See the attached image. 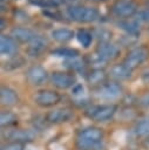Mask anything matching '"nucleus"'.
Segmentation results:
<instances>
[{"instance_id": "obj_26", "label": "nucleus", "mask_w": 149, "mask_h": 150, "mask_svg": "<svg viewBox=\"0 0 149 150\" xmlns=\"http://www.w3.org/2000/svg\"><path fill=\"white\" fill-rule=\"evenodd\" d=\"M32 4L40 6V7H45V8H49V7H54L56 5L60 4V0H29Z\"/></svg>"}, {"instance_id": "obj_11", "label": "nucleus", "mask_w": 149, "mask_h": 150, "mask_svg": "<svg viewBox=\"0 0 149 150\" xmlns=\"http://www.w3.org/2000/svg\"><path fill=\"white\" fill-rule=\"evenodd\" d=\"M47 71L41 66H33L27 71V80L34 86H40L47 80Z\"/></svg>"}, {"instance_id": "obj_1", "label": "nucleus", "mask_w": 149, "mask_h": 150, "mask_svg": "<svg viewBox=\"0 0 149 150\" xmlns=\"http://www.w3.org/2000/svg\"><path fill=\"white\" fill-rule=\"evenodd\" d=\"M102 130L95 127H89L79 132L76 145L80 150H102Z\"/></svg>"}, {"instance_id": "obj_2", "label": "nucleus", "mask_w": 149, "mask_h": 150, "mask_svg": "<svg viewBox=\"0 0 149 150\" xmlns=\"http://www.w3.org/2000/svg\"><path fill=\"white\" fill-rule=\"evenodd\" d=\"M67 15L77 22H92L99 18V12L93 7L73 6L67 9Z\"/></svg>"}, {"instance_id": "obj_30", "label": "nucleus", "mask_w": 149, "mask_h": 150, "mask_svg": "<svg viewBox=\"0 0 149 150\" xmlns=\"http://www.w3.org/2000/svg\"><path fill=\"white\" fill-rule=\"evenodd\" d=\"M43 14H46L47 16H49V18H52V19H55V20H61L60 18V14L57 13V12H53L52 9H46V11H43Z\"/></svg>"}, {"instance_id": "obj_34", "label": "nucleus", "mask_w": 149, "mask_h": 150, "mask_svg": "<svg viewBox=\"0 0 149 150\" xmlns=\"http://www.w3.org/2000/svg\"><path fill=\"white\" fill-rule=\"evenodd\" d=\"M9 0H1V4H4V2H8Z\"/></svg>"}, {"instance_id": "obj_12", "label": "nucleus", "mask_w": 149, "mask_h": 150, "mask_svg": "<svg viewBox=\"0 0 149 150\" xmlns=\"http://www.w3.org/2000/svg\"><path fill=\"white\" fill-rule=\"evenodd\" d=\"M18 49L16 42L13 38L7 35H1L0 38V53L2 56H12Z\"/></svg>"}, {"instance_id": "obj_28", "label": "nucleus", "mask_w": 149, "mask_h": 150, "mask_svg": "<svg viewBox=\"0 0 149 150\" xmlns=\"http://www.w3.org/2000/svg\"><path fill=\"white\" fill-rule=\"evenodd\" d=\"M72 95L75 97H82L84 95V87L81 83H76L72 88Z\"/></svg>"}, {"instance_id": "obj_8", "label": "nucleus", "mask_w": 149, "mask_h": 150, "mask_svg": "<svg viewBox=\"0 0 149 150\" xmlns=\"http://www.w3.org/2000/svg\"><path fill=\"white\" fill-rule=\"evenodd\" d=\"M50 81L53 86L60 89H67V88H73L76 83L75 75L68 74V73H61V71H55L50 76Z\"/></svg>"}, {"instance_id": "obj_9", "label": "nucleus", "mask_w": 149, "mask_h": 150, "mask_svg": "<svg viewBox=\"0 0 149 150\" xmlns=\"http://www.w3.org/2000/svg\"><path fill=\"white\" fill-rule=\"evenodd\" d=\"M74 116V112L68 109V108H59V109H54V110H50L47 116H46V120L47 122L49 123H65V122H68L73 118Z\"/></svg>"}, {"instance_id": "obj_33", "label": "nucleus", "mask_w": 149, "mask_h": 150, "mask_svg": "<svg viewBox=\"0 0 149 150\" xmlns=\"http://www.w3.org/2000/svg\"><path fill=\"white\" fill-rule=\"evenodd\" d=\"M144 146H145V148L149 150V137L145 139V142H144Z\"/></svg>"}, {"instance_id": "obj_21", "label": "nucleus", "mask_w": 149, "mask_h": 150, "mask_svg": "<svg viewBox=\"0 0 149 150\" xmlns=\"http://www.w3.org/2000/svg\"><path fill=\"white\" fill-rule=\"evenodd\" d=\"M76 40L83 48H88L93 41V34L86 29H80L76 33Z\"/></svg>"}, {"instance_id": "obj_25", "label": "nucleus", "mask_w": 149, "mask_h": 150, "mask_svg": "<svg viewBox=\"0 0 149 150\" xmlns=\"http://www.w3.org/2000/svg\"><path fill=\"white\" fill-rule=\"evenodd\" d=\"M66 67L73 69V70H81L83 69V63L79 57H74V59H68L65 61Z\"/></svg>"}, {"instance_id": "obj_24", "label": "nucleus", "mask_w": 149, "mask_h": 150, "mask_svg": "<svg viewBox=\"0 0 149 150\" xmlns=\"http://www.w3.org/2000/svg\"><path fill=\"white\" fill-rule=\"evenodd\" d=\"M104 77H106V74H104V71L103 70H101V69H95V70H93L89 75H88V81L90 82V83H94V84H96V83H101L103 80H104Z\"/></svg>"}, {"instance_id": "obj_17", "label": "nucleus", "mask_w": 149, "mask_h": 150, "mask_svg": "<svg viewBox=\"0 0 149 150\" xmlns=\"http://www.w3.org/2000/svg\"><path fill=\"white\" fill-rule=\"evenodd\" d=\"M131 73L133 70L130 68H128L124 63L122 64H115L111 70H110V74L113 77L117 79V80H126V79H129L131 76Z\"/></svg>"}, {"instance_id": "obj_19", "label": "nucleus", "mask_w": 149, "mask_h": 150, "mask_svg": "<svg viewBox=\"0 0 149 150\" xmlns=\"http://www.w3.org/2000/svg\"><path fill=\"white\" fill-rule=\"evenodd\" d=\"M117 26L121 29H123L127 34H130V35H136L140 33V23L138 21H135V20L134 21H128V20L120 21L117 22Z\"/></svg>"}, {"instance_id": "obj_32", "label": "nucleus", "mask_w": 149, "mask_h": 150, "mask_svg": "<svg viewBox=\"0 0 149 150\" xmlns=\"http://www.w3.org/2000/svg\"><path fill=\"white\" fill-rule=\"evenodd\" d=\"M142 81H143L145 84H149V69L145 70V71L142 74Z\"/></svg>"}, {"instance_id": "obj_13", "label": "nucleus", "mask_w": 149, "mask_h": 150, "mask_svg": "<svg viewBox=\"0 0 149 150\" xmlns=\"http://www.w3.org/2000/svg\"><path fill=\"white\" fill-rule=\"evenodd\" d=\"M12 35L15 40H19L20 42H28V43H31L33 41V39L36 36V34L34 32H32L31 29L22 28V27L14 28L12 30Z\"/></svg>"}, {"instance_id": "obj_4", "label": "nucleus", "mask_w": 149, "mask_h": 150, "mask_svg": "<svg viewBox=\"0 0 149 150\" xmlns=\"http://www.w3.org/2000/svg\"><path fill=\"white\" fill-rule=\"evenodd\" d=\"M118 53H120V49L117 48V46L106 41L99 45L95 53V59L97 62H104V61L115 59L118 55Z\"/></svg>"}, {"instance_id": "obj_31", "label": "nucleus", "mask_w": 149, "mask_h": 150, "mask_svg": "<svg viewBox=\"0 0 149 150\" xmlns=\"http://www.w3.org/2000/svg\"><path fill=\"white\" fill-rule=\"evenodd\" d=\"M138 19L149 22V9H148V11H143V12H141L140 15H138Z\"/></svg>"}, {"instance_id": "obj_27", "label": "nucleus", "mask_w": 149, "mask_h": 150, "mask_svg": "<svg viewBox=\"0 0 149 150\" xmlns=\"http://www.w3.org/2000/svg\"><path fill=\"white\" fill-rule=\"evenodd\" d=\"M25 149V144L21 142H11L6 145L2 146L1 150H23Z\"/></svg>"}, {"instance_id": "obj_22", "label": "nucleus", "mask_w": 149, "mask_h": 150, "mask_svg": "<svg viewBox=\"0 0 149 150\" xmlns=\"http://www.w3.org/2000/svg\"><path fill=\"white\" fill-rule=\"evenodd\" d=\"M134 132L138 137H149V120H142L136 123Z\"/></svg>"}, {"instance_id": "obj_16", "label": "nucleus", "mask_w": 149, "mask_h": 150, "mask_svg": "<svg viewBox=\"0 0 149 150\" xmlns=\"http://www.w3.org/2000/svg\"><path fill=\"white\" fill-rule=\"evenodd\" d=\"M0 101L4 105H13L18 102V95L11 88L2 87L0 90Z\"/></svg>"}, {"instance_id": "obj_14", "label": "nucleus", "mask_w": 149, "mask_h": 150, "mask_svg": "<svg viewBox=\"0 0 149 150\" xmlns=\"http://www.w3.org/2000/svg\"><path fill=\"white\" fill-rule=\"evenodd\" d=\"M47 47V41L42 38V36H39L36 35L33 41L29 43V47H28V54L31 56H38L40 53L43 52V49Z\"/></svg>"}, {"instance_id": "obj_29", "label": "nucleus", "mask_w": 149, "mask_h": 150, "mask_svg": "<svg viewBox=\"0 0 149 150\" xmlns=\"http://www.w3.org/2000/svg\"><path fill=\"white\" fill-rule=\"evenodd\" d=\"M138 103L142 107H149V93H145L144 95H142L138 100Z\"/></svg>"}, {"instance_id": "obj_23", "label": "nucleus", "mask_w": 149, "mask_h": 150, "mask_svg": "<svg viewBox=\"0 0 149 150\" xmlns=\"http://www.w3.org/2000/svg\"><path fill=\"white\" fill-rule=\"evenodd\" d=\"M16 122V116L11 111H2L0 115V123L1 127H8Z\"/></svg>"}, {"instance_id": "obj_35", "label": "nucleus", "mask_w": 149, "mask_h": 150, "mask_svg": "<svg viewBox=\"0 0 149 150\" xmlns=\"http://www.w3.org/2000/svg\"><path fill=\"white\" fill-rule=\"evenodd\" d=\"M90 1H106V0H90Z\"/></svg>"}, {"instance_id": "obj_6", "label": "nucleus", "mask_w": 149, "mask_h": 150, "mask_svg": "<svg viewBox=\"0 0 149 150\" xmlns=\"http://www.w3.org/2000/svg\"><path fill=\"white\" fill-rule=\"evenodd\" d=\"M111 11L118 18H129L136 13L137 6L130 0H118L113 5Z\"/></svg>"}, {"instance_id": "obj_7", "label": "nucleus", "mask_w": 149, "mask_h": 150, "mask_svg": "<svg viewBox=\"0 0 149 150\" xmlns=\"http://www.w3.org/2000/svg\"><path fill=\"white\" fill-rule=\"evenodd\" d=\"M34 101L40 107H52L60 101V95L54 90H40L34 95Z\"/></svg>"}, {"instance_id": "obj_5", "label": "nucleus", "mask_w": 149, "mask_h": 150, "mask_svg": "<svg viewBox=\"0 0 149 150\" xmlns=\"http://www.w3.org/2000/svg\"><path fill=\"white\" fill-rule=\"evenodd\" d=\"M148 57H149V50L144 47H137V48L133 49L127 55V57L124 60V64L128 68H130L131 70H134L142 62H144Z\"/></svg>"}, {"instance_id": "obj_15", "label": "nucleus", "mask_w": 149, "mask_h": 150, "mask_svg": "<svg viewBox=\"0 0 149 150\" xmlns=\"http://www.w3.org/2000/svg\"><path fill=\"white\" fill-rule=\"evenodd\" d=\"M6 137L9 139H13L14 142L23 143L25 141H32L34 135L29 130H12L6 135Z\"/></svg>"}, {"instance_id": "obj_3", "label": "nucleus", "mask_w": 149, "mask_h": 150, "mask_svg": "<svg viewBox=\"0 0 149 150\" xmlns=\"http://www.w3.org/2000/svg\"><path fill=\"white\" fill-rule=\"evenodd\" d=\"M116 107L113 104H102V105H93L86 110V115L96 122H104L113 117L115 114Z\"/></svg>"}, {"instance_id": "obj_18", "label": "nucleus", "mask_w": 149, "mask_h": 150, "mask_svg": "<svg viewBox=\"0 0 149 150\" xmlns=\"http://www.w3.org/2000/svg\"><path fill=\"white\" fill-rule=\"evenodd\" d=\"M50 35L54 40H56L59 42H67V41L73 39L74 32L68 29V28H56V29L52 30Z\"/></svg>"}, {"instance_id": "obj_20", "label": "nucleus", "mask_w": 149, "mask_h": 150, "mask_svg": "<svg viewBox=\"0 0 149 150\" xmlns=\"http://www.w3.org/2000/svg\"><path fill=\"white\" fill-rule=\"evenodd\" d=\"M52 55L56 56V57H63L65 60H68V59L79 57V52L76 49H73V48H57V49L52 52Z\"/></svg>"}, {"instance_id": "obj_10", "label": "nucleus", "mask_w": 149, "mask_h": 150, "mask_svg": "<svg viewBox=\"0 0 149 150\" xmlns=\"http://www.w3.org/2000/svg\"><path fill=\"white\" fill-rule=\"evenodd\" d=\"M121 93H122V88L117 83L111 82V83H106V84L101 86L97 89L96 95L103 100H115V98L120 97Z\"/></svg>"}]
</instances>
